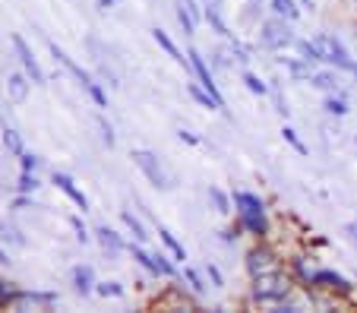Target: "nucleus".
<instances>
[{"label":"nucleus","mask_w":357,"mask_h":313,"mask_svg":"<svg viewBox=\"0 0 357 313\" xmlns=\"http://www.w3.org/2000/svg\"><path fill=\"white\" fill-rule=\"evenodd\" d=\"M294 275H291V269H272V273H263V275H253L250 279V304L257 307H275L282 304L284 298H291L294 294Z\"/></svg>","instance_id":"f257e3e1"},{"label":"nucleus","mask_w":357,"mask_h":313,"mask_svg":"<svg viewBox=\"0 0 357 313\" xmlns=\"http://www.w3.org/2000/svg\"><path fill=\"white\" fill-rule=\"evenodd\" d=\"M294 22L291 20H284V16H266L263 22H259V45L263 48H269V51H288V48H294V41H297V35H294Z\"/></svg>","instance_id":"f03ea898"},{"label":"nucleus","mask_w":357,"mask_h":313,"mask_svg":"<svg viewBox=\"0 0 357 313\" xmlns=\"http://www.w3.org/2000/svg\"><path fill=\"white\" fill-rule=\"evenodd\" d=\"M313 41H317V48H319V54H323L326 67H335L338 73H351L354 57H351V51L344 48L342 38H335V35H329V32H317Z\"/></svg>","instance_id":"7ed1b4c3"},{"label":"nucleus","mask_w":357,"mask_h":313,"mask_svg":"<svg viewBox=\"0 0 357 313\" xmlns=\"http://www.w3.org/2000/svg\"><path fill=\"white\" fill-rule=\"evenodd\" d=\"M310 288H319L323 294H332V298H342V300L354 298V291H357L354 282H351L348 275L335 273V269H313Z\"/></svg>","instance_id":"20e7f679"},{"label":"nucleus","mask_w":357,"mask_h":313,"mask_svg":"<svg viewBox=\"0 0 357 313\" xmlns=\"http://www.w3.org/2000/svg\"><path fill=\"white\" fill-rule=\"evenodd\" d=\"M130 158H133V165L142 171V174L149 177V184L158 187V190H171V174L165 171V165L158 162L155 152H149V149H133L130 152Z\"/></svg>","instance_id":"39448f33"},{"label":"nucleus","mask_w":357,"mask_h":313,"mask_svg":"<svg viewBox=\"0 0 357 313\" xmlns=\"http://www.w3.org/2000/svg\"><path fill=\"white\" fill-rule=\"evenodd\" d=\"M278 266H282V259H278V253L272 250L266 241H257V244L243 253V269H247L250 279H253V275H263V273H272Z\"/></svg>","instance_id":"423d86ee"},{"label":"nucleus","mask_w":357,"mask_h":313,"mask_svg":"<svg viewBox=\"0 0 357 313\" xmlns=\"http://www.w3.org/2000/svg\"><path fill=\"white\" fill-rule=\"evenodd\" d=\"M187 63H190V73H193V79L199 82L202 89H209V96L225 108V98H222V92H218V86H215V76H212L209 61H206V57H202L196 48H187Z\"/></svg>","instance_id":"0eeeda50"},{"label":"nucleus","mask_w":357,"mask_h":313,"mask_svg":"<svg viewBox=\"0 0 357 313\" xmlns=\"http://www.w3.org/2000/svg\"><path fill=\"white\" fill-rule=\"evenodd\" d=\"M13 51H16V57H20L22 70L29 73V79H32V86H45V70H41V63L35 61L32 48L26 45V38H22V35H13Z\"/></svg>","instance_id":"6e6552de"},{"label":"nucleus","mask_w":357,"mask_h":313,"mask_svg":"<svg viewBox=\"0 0 357 313\" xmlns=\"http://www.w3.org/2000/svg\"><path fill=\"white\" fill-rule=\"evenodd\" d=\"M51 184H54L57 190H61L63 197H67L70 203L76 206V209L89 212V197L79 190V187H76V181H73V177H70V174H63V171H54V177H51Z\"/></svg>","instance_id":"1a4fd4ad"},{"label":"nucleus","mask_w":357,"mask_h":313,"mask_svg":"<svg viewBox=\"0 0 357 313\" xmlns=\"http://www.w3.org/2000/svg\"><path fill=\"white\" fill-rule=\"evenodd\" d=\"M95 241H98V247L105 253H108V259H114V257H121L123 250H127V241H123V234H117L111 225H98L95 228Z\"/></svg>","instance_id":"9d476101"},{"label":"nucleus","mask_w":357,"mask_h":313,"mask_svg":"<svg viewBox=\"0 0 357 313\" xmlns=\"http://www.w3.org/2000/svg\"><path fill=\"white\" fill-rule=\"evenodd\" d=\"M243 222V228H247L250 238L257 241H266L272 234V225H269V215L266 212H243V215H237Z\"/></svg>","instance_id":"9b49d317"},{"label":"nucleus","mask_w":357,"mask_h":313,"mask_svg":"<svg viewBox=\"0 0 357 313\" xmlns=\"http://www.w3.org/2000/svg\"><path fill=\"white\" fill-rule=\"evenodd\" d=\"M202 20L209 22V29H212V32H215V35H222L225 41H228L231 35H234V32H231V26H228V22H225L222 7H218L215 0H206V3H202Z\"/></svg>","instance_id":"f8f14e48"},{"label":"nucleus","mask_w":357,"mask_h":313,"mask_svg":"<svg viewBox=\"0 0 357 313\" xmlns=\"http://www.w3.org/2000/svg\"><path fill=\"white\" fill-rule=\"evenodd\" d=\"M231 199H234L237 215H243V212H266V206H269L259 193H253V190H234L231 193Z\"/></svg>","instance_id":"ddd939ff"},{"label":"nucleus","mask_w":357,"mask_h":313,"mask_svg":"<svg viewBox=\"0 0 357 313\" xmlns=\"http://www.w3.org/2000/svg\"><path fill=\"white\" fill-rule=\"evenodd\" d=\"M310 86L313 89H319V92H326V96H329V92H342V86H338V70L335 67H317L313 70V76H310Z\"/></svg>","instance_id":"4468645a"},{"label":"nucleus","mask_w":357,"mask_h":313,"mask_svg":"<svg viewBox=\"0 0 357 313\" xmlns=\"http://www.w3.org/2000/svg\"><path fill=\"white\" fill-rule=\"evenodd\" d=\"M152 38H155V45L165 51V54L171 57V61H174V63H181V67H187V70H190L187 54H183V51L177 48V45H174V38H171V35L165 32V29H158V26H155V29H152Z\"/></svg>","instance_id":"2eb2a0df"},{"label":"nucleus","mask_w":357,"mask_h":313,"mask_svg":"<svg viewBox=\"0 0 357 313\" xmlns=\"http://www.w3.org/2000/svg\"><path fill=\"white\" fill-rule=\"evenodd\" d=\"M278 63H282L284 70H288V76L294 82H310V76H313V63H307L303 57H278Z\"/></svg>","instance_id":"dca6fc26"},{"label":"nucleus","mask_w":357,"mask_h":313,"mask_svg":"<svg viewBox=\"0 0 357 313\" xmlns=\"http://www.w3.org/2000/svg\"><path fill=\"white\" fill-rule=\"evenodd\" d=\"M95 269L89 263H79V266H73V288L86 298V294H95Z\"/></svg>","instance_id":"f3484780"},{"label":"nucleus","mask_w":357,"mask_h":313,"mask_svg":"<svg viewBox=\"0 0 357 313\" xmlns=\"http://www.w3.org/2000/svg\"><path fill=\"white\" fill-rule=\"evenodd\" d=\"M29 89H32V79H29L26 70H22V73H10L7 96L13 98V102H26V98H29Z\"/></svg>","instance_id":"a211bd4d"},{"label":"nucleus","mask_w":357,"mask_h":313,"mask_svg":"<svg viewBox=\"0 0 357 313\" xmlns=\"http://www.w3.org/2000/svg\"><path fill=\"white\" fill-rule=\"evenodd\" d=\"M57 291H20V304L16 307H54L57 304Z\"/></svg>","instance_id":"6ab92c4d"},{"label":"nucleus","mask_w":357,"mask_h":313,"mask_svg":"<svg viewBox=\"0 0 357 313\" xmlns=\"http://www.w3.org/2000/svg\"><path fill=\"white\" fill-rule=\"evenodd\" d=\"M288 269H291V275H294V282L297 285H303V288H310V282H313V266H307V257H291L288 259Z\"/></svg>","instance_id":"aec40b11"},{"label":"nucleus","mask_w":357,"mask_h":313,"mask_svg":"<svg viewBox=\"0 0 357 313\" xmlns=\"http://www.w3.org/2000/svg\"><path fill=\"white\" fill-rule=\"evenodd\" d=\"M266 3H269V10L275 16H284V20H291V22H297L303 13L301 0H266Z\"/></svg>","instance_id":"412c9836"},{"label":"nucleus","mask_w":357,"mask_h":313,"mask_svg":"<svg viewBox=\"0 0 357 313\" xmlns=\"http://www.w3.org/2000/svg\"><path fill=\"white\" fill-rule=\"evenodd\" d=\"M158 241H162V244H165V250H168L171 257L177 259V263H183V259H187V250H183V244H181V241H177V234L171 231V228L158 225Z\"/></svg>","instance_id":"4be33fe9"},{"label":"nucleus","mask_w":357,"mask_h":313,"mask_svg":"<svg viewBox=\"0 0 357 313\" xmlns=\"http://www.w3.org/2000/svg\"><path fill=\"white\" fill-rule=\"evenodd\" d=\"M323 111L329 117H348L351 105H348V98H344V92H329V96L323 98Z\"/></svg>","instance_id":"5701e85b"},{"label":"nucleus","mask_w":357,"mask_h":313,"mask_svg":"<svg viewBox=\"0 0 357 313\" xmlns=\"http://www.w3.org/2000/svg\"><path fill=\"white\" fill-rule=\"evenodd\" d=\"M294 51H297V57H303L307 63L323 67V54H319V48H317V41H313V38H297L294 41Z\"/></svg>","instance_id":"b1692460"},{"label":"nucleus","mask_w":357,"mask_h":313,"mask_svg":"<svg viewBox=\"0 0 357 313\" xmlns=\"http://www.w3.org/2000/svg\"><path fill=\"white\" fill-rule=\"evenodd\" d=\"M181 282L190 288V291H196V294H202L206 288H209L206 273H199V269H193V266H183V269H181Z\"/></svg>","instance_id":"393cba45"},{"label":"nucleus","mask_w":357,"mask_h":313,"mask_svg":"<svg viewBox=\"0 0 357 313\" xmlns=\"http://www.w3.org/2000/svg\"><path fill=\"white\" fill-rule=\"evenodd\" d=\"M187 92H190V98H193L196 105H199V108H209V111H222V105L215 102V98L209 96V89H202L199 82H187Z\"/></svg>","instance_id":"a878e982"},{"label":"nucleus","mask_w":357,"mask_h":313,"mask_svg":"<svg viewBox=\"0 0 357 313\" xmlns=\"http://www.w3.org/2000/svg\"><path fill=\"white\" fill-rule=\"evenodd\" d=\"M0 139H3V149L10 152V155L20 158L22 152H26V143H22V133L16 127H3V133H0Z\"/></svg>","instance_id":"bb28decb"},{"label":"nucleus","mask_w":357,"mask_h":313,"mask_svg":"<svg viewBox=\"0 0 357 313\" xmlns=\"http://www.w3.org/2000/svg\"><path fill=\"white\" fill-rule=\"evenodd\" d=\"M121 218H123V225H127V231L133 234V241H139V244H146V241L152 238V234L146 231V225H142V222H139V218H136L130 209H123V212H121Z\"/></svg>","instance_id":"cd10ccee"},{"label":"nucleus","mask_w":357,"mask_h":313,"mask_svg":"<svg viewBox=\"0 0 357 313\" xmlns=\"http://www.w3.org/2000/svg\"><path fill=\"white\" fill-rule=\"evenodd\" d=\"M209 203H212V209L222 212V215L234 212V199H231V193H225L222 187H209Z\"/></svg>","instance_id":"c85d7f7f"},{"label":"nucleus","mask_w":357,"mask_h":313,"mask_svg":"<svg viewBox=\"0 0 357 313\" xmlns=\"http://www.w3.org/2000/svg\"><path fill=\"white\" fill-rule=\"evenodd\" d=\"M241 79H243V86H247V92H253V96H259V98L269 96V89H272V86L263 79V76H257V73H250V70H243Z\"/></svg>","instance_id":"c756f323"},{"label":"nucleus","mask_w":357,"mask_h":313,"mask_svg":"<svg viewBox=\"0 0 357 313\" xmlns=\"http://www.w3.org/2000/svg\"><path fill=\"white\" fill-rule=\"evenodd\" d=\"M228 54H231V61L234 63H250L253 61V51H250L241 38H234V35L228 38Z\"/></svg>","instance_id":"7c9ffc66"},{"label":"nucleus","mask_w":357,"mask_h":313,"mask_svg":"<svg viewBox=\"0 0 357 313\" xmlns=\"http://www.w3.org/2000/svg\"><path fill=\"white\" fill-rule=\"evenodd\" d=\"M20 291L22 288H16L13 282L0 279V307H16L20 304Z\"/></svg>","instance_id":"2f4dec72"},{"label":"nucleus","mask_w":357,"mask_h":313,"mask_svg":"<svg viewBox=\"0 0 357 313\" xmlns=\"http://www.w3.org/2000/svg\"><path fill=\"white\" fill-rule=\"evenodd\" d=\"M123 291H127V288L114 279H105V282L95 285V294H98V298H123Z\"/></svg>","instance_id":"473e14b6"},{"label":"nucleus","mask_w":357,"mask_h":313,"mask_svg":"<svg viewBox=\"0 0 357 313\" xmlns=\"http://www.w3.org/2000/svg\"><path fill=\"white\" fill-rule=\"evenodd\" d=\"M41 187L38 171H22L20 181H16V193H35Z\"/></svg>","instance_id":"72a5a7b5"},{"label":"nucleus","mask_w":357,"mask_h":313,"mask_svg":"<svg viewBox=\"0 0 357 313\" xmlns=\"http://www.w3.org/2000/svg\"><path fill=\"white\" fill-rule=\"evenodd\" d=\"M241 234H247V228H243V222L237 218L234 225H228V228H222V231H218V241L231 247V244H237V241H241Z\"/></svg>","instance_id":"f704fd0d"},{"label":"nucleus","mask_w":357,"mask_h":313,"mask_svg":"<svg viewBox=\"0 0 357 313\" xmlns=\"http://www.w3.org/2000/svg\"><path fill=\"white\" fill-rule=\"evenodd\" d=\"M0 241H3V244H13V247H26V238L20 234V228L7 225V222H0Z\"/></svg>","instance_id":"c9c22d12"},{"label":"nucleus","mask_w":357,"mask_h":313,"mask_svg":"<svg viewBox=\"0 0 357 313\" xmlns=\"http://www.w3.org/2000/svg\"><path fill=\"white\" fill-rule=\"evenodd\" d=\"M282 139L297 152V155H307V146L301 143V137H297V130H294V127H288V123H284V127H282Z\"/></svg>","instance_id":"e433bc0d"},{"label":"nucleus","mask_w":357,"mask_h":313,"mask_svg":"<svg viewBox=\"0 0 357 313\" xmlns=\"http://www.w3.org/2000/svg\"><path fill=\"white\" fill-rule=\"evenodd\" d=\"M177 22H181L183 35H193V32H196V20H193V13H190V10L183 7L181 0H177Z\"/></svg>","instance_id":"4c0bfd02"},{"label":"nucleus","mask_w":357,"mask_h":313,"mask_svg":"<svg viewBox=\"0 0 357 313\" xmlns=\"http://www.w3.org/2000/svg\"><path fill=\"white\" fill-rule=\"evenodd\" d=\"M86 96H89V98H92V102H95V108H108V92H105V86H101L98 79H95L92 86L86 89Z\"/></svg>","instance_id":"58836bf2"},{"label":"nucleus","mask_w":357,"mask_h":313,"mask_svg":"<svg viewBox=\"0 0 357 313\" xmlns=\"http://www.w3.org/2000/svg\"><path fill=\"white\" fill-rule=\"evenodd\" d=\"M70 228H73V234H76V241H79V244H89V241H92L89 228L82 225V215H70Z\"/></svg>","instance_id":"ea45409f"},{"label":"nucleus","mask_w":357,"mask_h":313,"mask_svg":"<svg viewBox=\"0 0 357 313\" xmlns=\"http://www.w3.org/2000/svg\"><path fill=\"white\" fill-rule=\"evenodd\" d=\"M10 209H13V212L35 209V199H32V193H16V197H13V203H10Z\"/></svg>","instance_id":"a19ab883"},{"label":"nucleus","mask_w":357,"mask_h":313,"mask_svg":"<svg viewBox=\"0 0 357 313\" xmlns=\"http://www.w3.org/2000/svg\"><path fill=\"white\" fill-rule=\"evenodd\" d=\"M202 273H206V279L212 282V288H225V275H222V269H218L215 263H206V269H202Z\"/></svg>","instance_id":"79ce46f5"},{"label":"nucleus","mask_w":357,"mask_h":313,"mask_svg":"<svg viewBox=\"0 0 357 313\" xmlns=\"http://www.w3.org/2000/svg\"><path fill=\"white\" fill-rule=\"evenodd\" d=\"M20 165H22V171H38L41 168V158L38 155H35V152H22V155H20Z\"/></svg>","instance_id":"37998d69"},{"label":"nucleus","mask_w":357,"mask_h":313,"mask_svg":"<svg viewBox=\"0 0 357 313\" xmlns=\"http://www.w3.org/2000/svg\"><path fill=\"white\" fill-rule=\"evenodd\" d=\"M98 130H101V139H105V146H108V149H111V146L117 143V137H114V127H111L108 121H98Z\"/></svg>","instance_id":"c03bdc74"},{"label":"nucleus","mask_w":357,"mask_h":313,"mask_svg":"<svg viewBox=\"0 0 357 313\" xmlns=\"http://www.w3.org/2000/svg\"><path fill=\"white\" fill-rule=\"evenodd\" d=\"M177 139H181V143H187V146H199V143H202V139L196 137L193 130H187V127H181V130H177Z\"/></svg>","instance_id":"a18cd8bd"},{"label":"nucleus","mask_w":357,"mask_h":313,"mask_svg":"<svg viewBox=\"0 0 357 313\" xmlns=\"http://www.w3.org/2000/svg\"><path fill=\"white\" fill-rule=\"evenodd\" d=\"M181 3L190 10V13H193V20H196V22L202 20V3H199V0H181Z\"/></svg>","instance_id":"49530a36"},{"label":"nucleus","mask_w":357,"mask_h":313,"mask_svg":"<svg viewBox=\"0 0 357 313\" xmlns=\"http://www.w3.org/2000/svg\"><path fill=\"white\" fill-rule=\"evenodd\" d=\"M342 231H344V238H348V241H351V244H354V247H357V222H348V225H344V228H342Z\"/></svg>","instance_id":"de8ad7c7"},{"label":"nucleus","mask_w":357,"mask_h":313,"mask_svg":"<svg viewBox=\"0 0 357 313\" xmlns=\"http://www.w3.org/2000/svg\"><path fill=\"white\" fill-rule=\"evenodd\" d=\"M95 3H98V10H111L117 0H95Z\"/></svg>","instance_id":"09e8293b"},{"label":"nucleus","mask_w":357,"mask_h":313,"mask_svg":"<svg viewBox=\"0 0 357 313\" xmlns=\"http://www.w3.org/2000/svg\"><path fill=\"white\" fill-rule=\"evenodd\" d=\"M0 263H3V266H7V263H10V253H7V250H3V241H0Z\"/></svg>","instance_id":"8fccbe9b"},{"label":"nucleus","mask_w":357,"mask_h":313,"mask_svg":"<svg viewBox=\"0 0 357 313\" xmlns=\"http://www.w3.org/2000/svg\"><path fill=\"white\" fill-rule=\"evenodd\" d=\"M301 7L303 10H313V0H301Z\"/></svg>","instance_id":"3c124183"},{"label":"nucleus","mask_w":357,"mask_h":313,"mask_svg":"<svg viewBox=\"0 0 357 313\" xmlns=\"http://www.w3.org/2000/svg\"><path fill=\"white\" fill-rule=\"evenodd\" d=\"M351 76H354V79H357V57H354V67H351Z\"/></svg>","instance_id":"603ef678"},{"label":"nucleus","mask_w":357,"mask_h":313,"mask_svg":"<svg viewBox=\"0 0 357 313\" xmlns=\"http://www.w3.org/2000/svg\"><path fill=\"white\" fill-rule=\"evenodd\" d=\"M354 143H357V137H354Z\"/></svg>","instance_id":"864d4df0"},{"label":"nucleus","mask_w":357,"mask_h":313,"mask_svg":"<svg viewBox=\"0 0 357 313\" xmlns=\"http://www.w3.org/2000/svg\"><path fill=\"white\" fill-rule=\"evenodd\" d=\"M117 3H121V0H117Z\"/></svg>","instance_id":"5fc2aeb1"}]
</instances>
